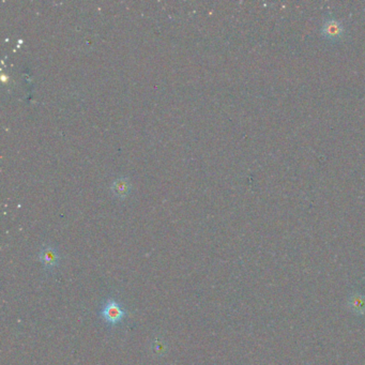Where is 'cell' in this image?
I'll return each mask as SVG.
<instances>
[{
    "instance_id": "cell-3",
    "label": "cell",
    "mask_w": 365,
    "mask_h": 365,
    "mask_svg": "<svg viewBox=\"0 0 365 365\" xmlns=\"http://www.w3.org/2000/svg\"><path fill=\"white\" fill-rule=\"evenodd\" d=\"M131 184L128 178H118L116 179L113 184H112V191L115 194V196L118 197V198H126L128 194L130 193Z\"/></svg>"
},
{
    "instance_id": "cell-1",
    "label": "cell",
    "mask_w": 365,
    "mask_h": 365,
    "mask_svg": "<svg viewBox=\"0 0 365 365\" xmlns=\"http://www.w3.org/2000/svg\"><path fill=\"white\" fill-rule=\"evenodd\" d=\"M127 311L123 310L118 302H116L113 299H109L101 312V317L108 325L115 326L121 323L123 318L127 316Z\"/></svg>"
},
{
    "instance_id": "cell-4",
    "label": "cell",
    "mask_w": 365,
    "mask_h": 365,
    "mask_svg": "<svg viewBox=\"0 0 365 365\" xmlns=\"http://www.w3.org/2000/svg\"><path fill=\"white\" fill-rule=\"evenodd\" d=\"M348 306L357 315L365 314V297L361 294H354L348 299Z\"/></svg>"
},
{
    "instance_id": "cell-2",
    "label": "cell",
    "mask_w": 365,
    "mask_h": 365,
    "mask_svg": "<svg viewBox=\"0 0 365 365\" xmlns=\"http://www.w3.org/2000/svg\"><path fill=\"white\" fill-rule=\"evenodd\" d=\"M40 260L45 268H54L59 262V254L52 246H46L40 254Z\"/></svg>"
}]
</instances>
